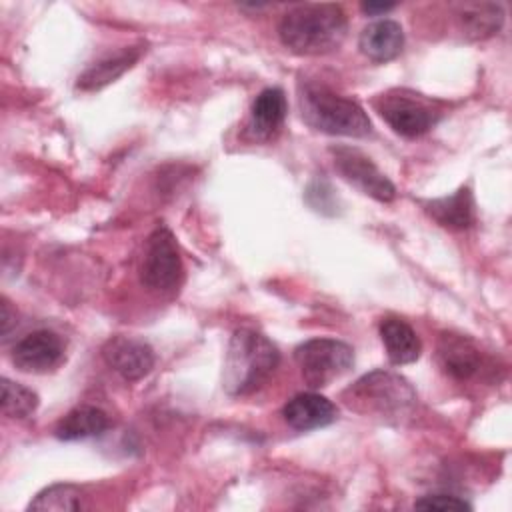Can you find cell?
<instances>
[{"label":"cell","instance_id":"obj_18","mask_svg":"<svg viewBox=\"0 0 512 512\" xmlns=\"http://www.w3.org/2000/svg\"><path fill=\"white\" fill-rule=\"evenodd\" d=\"M108 426H110V418L104 410L96 406H76L56 424L54 436L64 442L84 440V438L104 434Z\"/></svg>","mask_w":512,"mask_h":512},{"label":"cell","instance_id":"obj_9","mask_svg":"<svg viewBox=\"0 0 512 512\" xmlns=\"http://www.w3.org/2000/svg\"><path fill=\"white\" fill-rule=\"evenodd\" d=\"M66 344L52 330H34L16 342L12 362L18 370L30 374H46L64 362Z\"/></svg>","mask_w":512,"mask_h":512},{"label":"cell","instance_id":"obj_16","mask_svg":"<svg viewBox=\"0 0 512 512\" xmlns=\"http://www.w3.org/2000/svg\"><path fill=\"white\" fill-rule=\"evenodd\" d=\"M378 330H380V338L386 348L388 360L392 364L396 366L412 364L414 360L420 358L422 342L408 322L396 316H386L382 318Z\"/></svg>","mask_w":512,"mask_h":512},{"label":"cell","instance_id":"obj_13","mask_svg":"<svg viewBox=\"0 0 512 512\" xmlns=\"http://www.w3.org/2000/svg\"><path fill=\"white\" fill-rule=\"evenodd\" d=\"M282 416L290 428L308 432L332 424L338 416V410L326 396L318 392H302L284 404Z\"/></svg>","mask_w":512,"mask_h":512},{"label":"cell","instance_id":"obj_1","mask_svg":"<svg viewBox=\"0 0 512 512\" xmlns=\"http://www.w3.org/2000/svg\"><path fill=\"white\" fill-rule=\"evenodd\" d=\"M348 18L338 4H302L288 10L280 24V42L294 54L320 56L340 48Z\"/></svg>","mask_w":512,"mask_h":512},{"label":"cell","instance_id":"obj_3","mask_svg":"<svg viewBox=\"0 0 512 512\" xmlns=\"http://www.w3.org/2000/svg\"><path fill=\"white\" fill-rule=\"evenodd\" d=\"M298 102L302 120L318 132L350 138H364L372 132V122L356 100L340 96L322 84H300Z\"/></svg>","mask_w":512,"mask_h":512},{"label":"cell","instance_id":"obj_5","mask_svg":"<svg viewBox=\"0 0 512 512\" xmlns=\"http://www.w3.org/2000/svg\"><path fill=\"white\" fill-rule=\"evenodd\" d=\"M388 126L404 138H420L442 118L438 102L408 88H392L374 100Z\"/></svg>","mask_w":512,"mask_h":512},{"label":"cell","instance_id":"obj_17","mask_svg":"<svg viewBox=\"0 0 512 512\" xmlns=\"http://www.w3.org/2000/svg\"><path fill=\"white\" fill-rule=\"evenodd\" d=\"M424 210L444 228L466 230L474 224V196L468 186L458 188L450 196L434 198L424 204Z\"/></svg>","mask_w":512,"mask_h":512},{"label":"cell","instance_id":"obj_8","mask_svg":"<svg viewBox=\"0 0 512 512\" xmlns=\"http://www.w3.org/2000/svg\"><path fill=\"white\" fill-rule=\"evenodd\" d=\"M330 154L336 172L360 192L378 202H392L396 198V186L364 152L350 146H336L330 148Z\"/></svg>","mask_w":512,"mask_h":512},{"label":"cell","instance_id":"obj_24","mask_svg":"<svg viewBox=\"0 0 512 512\" xmlns=\"http://www.w3.org/2000/svg\"><path fill=\"white\" fill-rule=\"evenodd\" d=\"M396 4H382V2H364L360 8H362V12H366V14H370V16H378V14H386V12H390L392 8H394Z\"/></svg>","mask_w":512,"mask_h":512},{"label":"cell","instance_id":"obj_21","mask_svg":"<svg viewBox=\"0 0 512 512\" xmlns=\"http://www.w3.org/2000/svg\"><path fill=\"white\" fill-rule=\"evenodd\" d=\"M2 414L8 418H28L38 408V394L24 384L2 378Z\"/></svg>","mask_w":512,"mask_h":512},{"label":"cell","instance_id":"obj_2","mask_svg":"<svg viewBox=\"0 0 512 512\" xmlns=\"http://www.w3.org/2000/svg\"><path fill=\"white\" fill-rule=\"evenodd\" d=\"M280 364L276 344L252 328H240L230 336L222 388L230 396H246L260 390Z\"/></svg>","mask_w":512,"mask_h":512},{"label":"cell","instance_id":"obj_14","mask_svg":"<svg viewBox=\"0 0 512 512\" xmlns=\"http://www.w3.org/2000/svg\"><path fill=\"white\" fill-rule=\"evenodd\" d=\"M146 48L140 46H130V48H122L114 54H108L104 58H100L98 62L90 64L76 80V88L82 92H96L102 90L104 86L116 82L126 70H130L142 56Z\"/></svg>","mask_w":512,"mask_h":512},{"label":"cell","instance_id":"obj_12","mask_svg":"<svg viewBox=\"0 0 512 512\" xmlns=\"http://www.w3.org/2000/svg\"><path fill=\"white\" fill-rule=\"evenodd\" d=\"M288 104L282 88H264L250 106V118L246 124V134L256 142L272 140L284 120H286Z\"/></svg>","mask_w":512,"mask_h":512},{"label":"cell","instance_id":"obj_22","mask_svg":"<svg viewBox=\"0 0 512 512\" xmlns=\"http://www.w3.org/2000/svg\"><path fill=\"white\" fill-rule=\"evenodd\" d=\"M414 508L448 512V510H472V504L466 502L464 498H458V496H452V494H428V496L418 498L414 502Z\"/></svg>","mask_w":512,"mask_h":512},{"label":"cell","instance_id":"obj_4","mask_svg":"<svg viewBox=\"0 0 512 512\" xmlns=\"http://www.w3.org/2000/svg\"><path fill=\"white\" fill-rule=\"evenodd\" d=\"M344 404L386 422H400L416 406V392L410 382L390 370H372L342 392Z\"/></svg>","mask_w":512,"mask_h":512},{"label":"cell","instance_id":"obj_20","mask_svg":"<svg viewBox=\"0 0 512 512\" xmlns=\"http://www.w3.org/2000/svg\"><path fill=\"white\" fill-rule=\"evenodd\" d=\"M80 490L72 484H52L36 494L28 504V510H48V512H72L80 510Z\"/></svg>","mask_w":512,"mask_h":512},{"label":"cell","instance_id":"obj_15","mask_svg":"<svg viewBox=\"0 0 512 512\" xmlns=\"http://www.w3.org/2000/svg\"><path fill=\"white\" fill-rule=\"evenodd\" d=\"M358 48L372 62H390L398 58L404 48V30L394 20H376L360 32Z\"/></svg>","mask_w":512,"mask_h":512},{"label":"cell","instance_id":"obj_10","mask_svg":"<svg viewBox=\"0 0 512 512\" xmlns=\"http://www.w3.org/2000/svg\"><path fill=\"white\" fill-rule=\"evenodd\" d=\"M436 358L442 372L458 382L476 378L484 366V354L480 346L470 336L454 332L440 334Z\"/></svg>","mask_w":512,"mask_h":512},{"label":"cell","instance_id":"obj_23","mask_svg":"<svg viewBox=\"0 0 512 512\" xmlns=\"http://www.w3.org/2000/svg\"><path fill=\"white\" fill-rule=\"evenodd\" d=\"M0 308H2V312H0V318H2V320H0V322H2V336L8 338L12 326L16 324V312L12 310V306H10V302H8L6 298H2Z\"/></svg>","mask_w":512,"mask_h":512},{"label":"cell","instance_id":"obj_7","mask_svg":"<svg viewBox=\"0 0 512 512\" xmlns=\"http://www.w3.org/2000/svg\"><path fill=\"white\" fill-rule=\"evenodd\" d=\"M182 260L174 234L166 226L154 228L146 240V250L140 266V280L156 292H172L182 282Z\"/></svg>","mask_w":512,"mask_h":512},{"label":"cell","instance_id":"obj_6","mask_svg":"<svg viewBox=\"0 0 512 512\" xmlns=\"http://www.w3.org/2000/svg\"><path fill=\"white\" fill-rule=\"evenodd\" d=\"M294 360L310 388H324L352 368L354 350L336 338H312L294 350Z\"/></svg>","mask_w":512,"mask_h":512},{"label":"cell","instance_id":"obj_19","mask_svg":"<svg viewBox=\"0 0 512 512\" xmlns=\"http://www.w3.org/2000/svg\"><path fill=\"white\" fill-rule=\"evenodd\" d=\"M458 18H460V26L468 38L484 40V38L498 34V30L502 28V22H504V12H502L500 4L472 2V4L460 6Z\"/></svg>","mask_w":512,"mask_h":512},{"label":"cell","instance_id":"obj_11","mask_svg":"<svg viewBox=\"0 0 512 512\" xmlns=\"http://www.w3.org/2000/svg\"><path fill=\"white\" fill-rule=\"evenodd\" d=\"M102 358L114 372H118L128 382H136L150 374L156 362L150 344L130 336L110 338L102 346Z\"/></svg>","mask_w":512,"mask_h":512}]
</instances>
